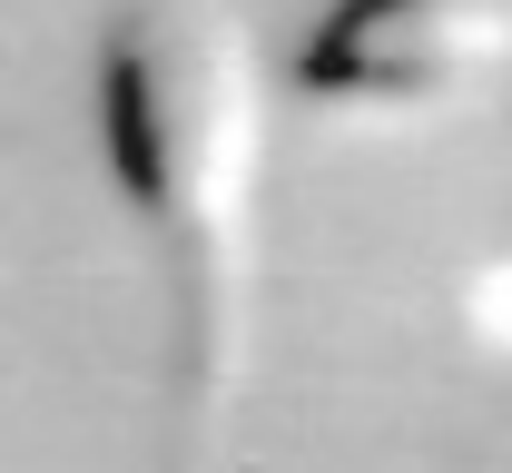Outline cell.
<instances>
[{
    "label": "cell",
    "mask_w": 512,
    "mask_h": 473,
    "mask_svg": "<svg viewBox=\"0 0 512 473\" xmlns=\"http://www.w3.org/2000/svg\"><path fill=\"white\" fill-rule=\"evenodd\" d=\"M512 69L503 0H325V20L296 40V89L316 109H375L424 119Z\"/></svg>",
    "instance_id": "2"
},
{
    "label": "cell",
    "mask_w": 512,
    "mask_h": 473,
    "mask_svg": "<svg viewBox=\"0 0 512 473\" xmlns=\"http://www.w3.org/2000/svg\"><path fill=\"white\" fill-rule=\"evenodd\" d=\"M99 158L148 227L178 306V473L227 464L266 257V79L227 0H109L99 20Z\"/></svg>",
    "instance_id": "1"
}]
</instances>
